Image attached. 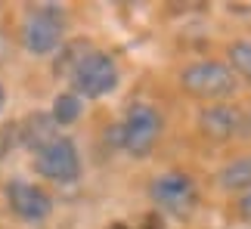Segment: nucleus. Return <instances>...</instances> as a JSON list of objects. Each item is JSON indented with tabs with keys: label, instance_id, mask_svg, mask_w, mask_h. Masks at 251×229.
<instances>
[{
	"label": "nucleus",
	"instance_id": "f257e3e1",
	"mask_svg": "<svg viewBox=\"0 0 251 229\" xmlns=\"http://www.w3.org/2000/svg\"><path fill=\"white\" fill-rule=\"evenodd\" d=\"M34 152V170L41 177H47L50 183H59V186H72L75 180L81 177V158H78V149L69 137H53L41 139Z\"/></svg>",
	"mask_w": 251,
	"mask_h": 229
},
{
	"label": "nucleus",
	"instance_id": "f03ea898",
	"mask_svg": "<svg viewBox=\"0 0 251 229\" xmlns=\"http://www.w3.org/2000/svg\"><path fill=\"white\" fill-rule=\"evenodd\" d=\"M118 65L105 53H87L72 69V90L78 99H100L118 87Z\"/></svg>",
	"mask_w": 251,
	"mask_h": 229
},
{
	"label": "nucleus",
	"instance_id": "7ed1b4c3",
	"mask_svg": "<svg viewBox=\"0 0 251 229\" xmlns=\"http://www.w3.org/2000/svg\"><path fill=\"white\" fill-rule=\"evenodd\" d=\"M180 84L186 93L211 102V99H224L236 90V74L224 62L208 59V62H192L189 69H183Z\"/></svg>",
	"mask_w": 251,
	"mask_h": 229
},
{
	"label": "nucleus",
	"instance_id": "20e7f679",
	"mask_svg": "<svg viewBox=\"0 0 251 229\" xmlns=\"http://www.w3.org/2000/svg\"><path fill=\"white\" fill-rule=\"evenodd\" d=\"M161 137V118L158 112L146 106V102H133L127 109L121 121V146L124 152H130V155H149L152 146H155V139Z\"/></svg>",
	"mask_w": 251,
	"mask_h": 229
},
{
	"label": "nucleus",
	"instance_id": "39448f33",
	"mask_svg": "<svg viewBox=\"0 0 251 229\" xmlns=\"http://www.w3.org/2000/svg\"><path fill=\"white\" fill-rule=\"evenodd\" d=\"M62 13L56 6H37L22 22V46L31 56H50L62 44Z\"/></svg>",
	"mask_w": 251,
	"mask_h": 229
},
{
	"label": "nucleus",
	"instance_id": "423d86ee",
	"mask_svg": "<svg viewBox=\"0 0 251 229\" xmlns=\"http://www.w3.org/2000/svg\"><path fill=\"white\" fill-rule=\"evenodd\" d=\"M149 195H152V202H155L161 211H168V214H189L192 207H196L199 202V192H196V183L186 177V174H165V177H158L155 183L149 186Z\"/></svg>",
	"mask_w": 251,
	"mask_h": 229
},
{
	"label": "nucleus",
	"instance_id": "0eeeda50",
	"mask_svg": "<svg viewBox=\"0 0 251 229\" xmlns=\"http://www.w3.org/2000/svg\"><path fill=\"white\" fill-rule=\"evenodd\" d=\"M6 202H9V207H13V214L22 217L25 223H41L53 211V198L47 195L41 186L28 183V180H9Z\"/></svg>",
	"mask_w": 251,
	"mask_h": 229
},
{
	"label": "nucleus",
	"instance_id": "6e6552de",
	"mask_svg": "<svg viewBox=\"0 0 251 229\" xmlns=\"http://www.w3.org/2000/svg\"><path fill=\"white\" fill-rule=\"evenodd\" d=\"M239 127V114L233 109H224V106H217V109H208L205 114H201V130L208 133V137H217V139H226V137H233Z\"/></svg>",
	"mask_w": 251,
	"mask_h": 229
},
{
	"label": "nucleus",
	"instance_id": "1a4fd4ad",
	"mask_svg": "<svg viewBox=\"0 0 251 229\" xmlns=\"http://www.w3.org/2000/svg\"><path fill=\"white\" fill-rule=\"evenodd\" d=\"M81 109H84V102L75 96V93H62V96H56V102H53V121L59 124V127H65V124L78 121Z\"/></svg>",
	"mask_w": 251,
	"mask_h": 229
},
{
	"label": "nucleus",
	"instance_id": "9d476101",
	"mask_svg": "<svg viewBox=\"0 0 251 229\" xmlns=\"http://www.w3.org/2000/svg\"><path fill=\"white\" fill-rule=\"evenodd\" d=\"M224 186L226 189H239V186H251V158H239L229 167H224Z\"/></svg>",
	"mask_w": 251,
	"mask_h": 229
},
{
	"label": "nucleus",
	"instance_id": "9b49d317",
	"mask_svg": "<svg viewBox=\"0 0 251 229\" xmlns=\"http://www.w3.org/2000/svg\"><path fill=\"white\" fill-rule=\"evenodd\" d=\"M229 59H233V69H236L239 74L251 78V41L236 44L233 50H229Z\"/></svg>",
	"mask_w": 251,
	"mask_h": 229
},
{
	"label": "nucleus",
	"instance_id": "f8f14e48",
	"mask_svg": "<svg viewBox=\"0 0 251 229\" xmlns=\"http://www.w3.org/2000/svg\"><path fill=\"white\" fill-rule=\"evenodd\" d=\"M242 214H245L248 220H251V189H248V195L242 198Z\"/></svg>",
	"mask_w": 251,
	"mask_h": 229
},
{
	"label": "nucleus",
	"instance_id": "ddd939ff",
	"mask_svg": "<svg viewBox=\"0 0 251 229\" xmlns=\"http://www.w3.org/2000/svg\"><path fill=\"white\" fill-rule=\"evenodd\" d=\"M3 102H6V93H3V84H0V112H3Z\"/></svg>",
	"mask_w": 251,
	"mask_h": 229
}]
</instances>
